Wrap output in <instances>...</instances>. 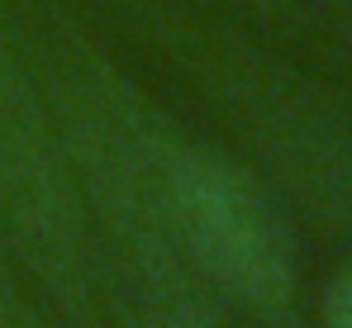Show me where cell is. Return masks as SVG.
I'll return each mask as SVG.
<instances>
[{
    "mask_svg": "<svg viewBox=\"0 0 352 328\" xmlns=\"http://www.w3.org/2000/svg\"><path fill=\"white\" fill-rule=\"evenodd\" d=\"M0 238L62 305H86V200L48 96L19 43L0 29Z\"/></svg>",
    "mask_w": 352,
    "mask_h": 328,
    "instance_id": "3",
    "label": "cell"
},
{
    "mask_svg": "<svg viewBox=\"0 0 352 328\" xmlns=\"http://www.w3.org/2000/svg\"><path fill=\"white\" fill-rule=\"evenodd\" d=\"M167 228L186 276L262 314L295 300V238L272 186L181 133L167 162Z\"/></svg>",
    "mask_w": 352,
    "mask_h": 328,
    "instance_id": "1",
    "label": "cell"
},
{
    "mask_svg": "<svg viewBox=\"0 0 352 328\" xmlns=\"http://www.w3.org/2000/svg\"><path fill=\"white\" fill-rule=\"evenodd\" d=\"M0 328H48L38 314H34V305H29L10 281L0 285Z\"/></svg>",
    "mask_w": 352,
    "mask_h": 328,
    "instance_id": "6",
    "label": "cell"
},
{
    "mask_svg": "<svg viewBox=\"0 0 352 328\" xmlns=\"http://www.w3.org/2000/svg\"><path fill=\"white\" fill-rule=\"evenodd\" d=\"M324 328H352V262L338 272L329 300H324Z\"/></svg>",
    "mask_w": 352,
    "mask_h": 328,
    "instance_id": "5",
    "label": "cell"
},
{
    "mask_svg": "<svg viewBox=\"0 0 352 328\" xmlns=\"http://www.w3.org/2000/svg\"><path fill=\"white\" fill-rule=\"evenodd\" d=\"M181 62L200 86L229 109L252 153L305 200L348 205L352 200V119L305 76L286 72L276 57H262L243 39L214 29H172Z\"/></svg>",
    "mask_w": 352,
    "mask_h": 328,
    "instance_id": "2",
    "label": "cell"
},
{
    "mask_svg": "<svg viewBox=\"0 0 352 328\" xmlns=\"http://www.w3.org/2000/svg\"><path fill=\"white\" fill-rule=\"evenodd\" d=\"M129 328H219V319L190 290H138Z\"/></svg>",
    "mask_w": 352,
    "mask_h": 328,
    "instance_id": "4",
    "label": "cell"
}]
</instances>
